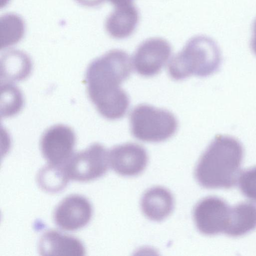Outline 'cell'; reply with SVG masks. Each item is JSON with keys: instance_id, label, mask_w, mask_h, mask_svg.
I'll use <instances>...</instances> for the list:
<instances>
[{"instance_id": "6da1fadb", "label": "cell", "mask_w": 256, "mask_h": 256, "mask_svg": "<svg viewBox=\"0 0 256 256\" xmlns=\"http://www.w3.org/2000/svg\"><path fill=\"white\" fill-rule=\"evenodd\" d=\"M132 72L128 54L121 50H110L88 65L86 82L88 97L104 118H122L130 104L127 93L120 87Z\"/></svg>"}, {"instance_id": "7a4b0ae2", "label": "cell", "mask_w": 256, "mask_h": 256, "mask_svg": "<svg viewBox=\"0 0 256 256\" xmlns=\"http://www.w3.org/2000/svg\"><path fill=\"white\" fill-rule=\"evenodd\" d=\"M244 156L242 144L236 138L216 136L196 166L194 176L203 188H230L238 182Z\"/></svg>"}, {"instance_id": "3957f363", "label": "cell", "mask_w": 256, "mask_h": 256, "mask_svg": "<svg viewBox=\"0 0 256 256\" xmlns=\"http://www.w3.org/2000/svg\"><path fill=\"white\" fill-rule=\"evenodd\" d=\"M221 62V53L216 43L207 36H197L191 38L172 58L168 72L170 77L176 80L192 75L206 77L216 72Z\"/></svg>"}, {"instance_id": "277c9868", "label": "cell", "mask_w": 256, "mask_h": 256, "mask_svg": "<svg viewBox=\"0 0 256 256\" xmlns=\"http://www.w3.org/2000/svg\"><path fill=\"white\" fill-rule=\"evenodd\" d=\"M130 131L136 139L146 142H159L176 132L178 124L170 111L148 104H140L130 115Z\"/></svg>"}, {"instance_id": "5b68a950", "label": "cell", "mask_w": 256, "mask_h": 256, "mask_svg": "<svg viewBox=\"0 0 256 256\" xmlns=\"http://www.w3.org/2000/svg\"><path fill=\"white\" fill-rule=\"evenodd\" d=\"M108 152L101 144L94 143L73 154L64 164L69 179L88 182L102 177L108 168Z\"/></svg>"}, {"instance_id": "8992f818", "label": "cell", "mask_w": 256, "mask_h": 256, "mask_svg": "<svg viewBox=\"0 0 256 256\" xmlns=\"http://www.w3.org/2000/svg\"><path fill=\"white\" fill-rule=\"evenodd\" d=\"M230 210L231 207L221 198L213 196L204 198L194 210L197 229L207 236L224 233L229 224Z\"/></svg>"}, {"instance_id": "52a82bcc", "label": "cell", "mask_w": 256, "mask_h": 256, "mask_svg": "<svg viewBox=\"0 0 256 256\" xmlns=\"http://www.w3.org/2000/svg\"><path fill=\"white\" fill-rule=\"evenodd\" d=\"M172 47L166 40L152 38L139 45L132 57L134 70L146 77L158 74L168 60L172 54Z\"/></svg>"}, {"instance_id": "ba28073f", "label": "cell", "mask_w": 256, "mask_h": 256, "mask_svg": "<svg viewBox=\"0 0 256 256\" xmlns=\"http://www.w3.org/2000/svg\"><path fill=\"white\" fill-rule=\"evenodd\" d=\"M76 138L69 126L58 124L48 128L42 134L40 150L50 164H64L73 154Z\"/></svg>"}, {"instance_id": "9c48e42d", "label": "cell", "mask_w": 256, "mask_h": 256, "mask_svg": "<svg viewBox=\"0 0 256 256\" xmlns=\"http://www.w3.org/2000/svg\"><path fill=\"white\" fill-rule=\"evenodd\" d=\"M92 208L89 200L79 194H72L62 200L53 214L55 224L60 229L74 231L90 222Z\"/></svg>"}, {"instance_id": "30bf717a", "label": "cell", "mask_w": 256, "mask_h": 256, "mask_svg": "<svg viewBox=\"0 0 256 256\" xmlns=\"http://www.w3.org/2000/svg\"><path fill=\"white\" fill-rule=\"evenodd\" d=\"M108 152L112 169L123 176L140 174L144 170L148 162V156L145 148L135 143L114 146Z\"/></svg>"}, {"instance_id": "8fae6325", "label": "cell", "mask_w": 256, "mask_h": 256, "mask_svg": "<svg viewBox=\"0 0 256 256\" xmlns=\"http://www.w3.org/2000/svg\"><path fill=\"white\" fill-rule=\"evenodd\" d=\"M38 248L42 256H84L86 253L84 246L79 239L53 230L42 234Z\"/></svg>"}, {"instance_id": "7c38bea8", "label": "cell", "mask_w": 256, "mask_h": 256, "mask_svg": "<svg viewBox=\"0 0 256 256\" xmlns=\"http://www.w3.org/2000/svg\"><path fill=\"white\" fill-rule=\"evenodd\" d=\"M144 215L149 220L160 222L166 218L174 208V198L170 192L162 186L147 190L140 201Z\"/></svg>"}, {"instance_id": "4fadbf2b", "label": "cell", "mask_w": 256, "mask_h": 256, "mask_svg": "<svg viewBox=\"0 0 256 256\" xmlns=\"http://www.w3.org/2000/svg\"><path fill=\"white\" fill-rule=\"evenodd\" d=\"M138 20V10L132 4L116 7L115 10L108 16L105 28L112 38H125L134 32Z\"/></svg>"}, {"instance_id": "5bb4252c", "label": "cell", "mask_w": 256, "mask_h": 256, "mask_svg": "<svg viewBox=\"0 0 256 256\" xmlns=\"http://www.w3.org/2000/svg\"><path fill=\"white\" fill-rule=\"evenodd\" d=\"M256 228V204L250 202H242L231 207L230 222L225 234L238 237Z\"/></svg>"}, {"instance_id": "9a60e30c", "label": "cell", "mask_w": 256, "mask_h": 256, "mask_svg": "<svg viewBox=\"0 0 256 256\" xmlns=\"http://www.w3.org/2000/svg\"><path fill=\"white\" fill-rule=\"evenodd\" d=\"M31 68L30 58L22 51L12 50L2 56V78L12 81L23 80L29 75Z\"/></svg>"}, {"instance_id": "2e32d148", "label": "cell", "mask_w": 256, "mask_h": 256, "mask_svg": "<svg viewBox=\"0 0 256 256\" xmlns=\"http://www.w3.org/2000/svg\"><path fill=\"white\" fill-rule=\"evenodd\" d=\"M68 180L64 164L49 163L40 170L36 176L38 186L43 191L50 194L62 191Z\"/></svg>"}, {"instance_id": "e0dca14e", "label": "cell", "mask_w": 256, "mask_h": 256, "mask_svg": "<svg viewBox=\"0 0 256 256\" xmlns=\"http://www.w3.org/2000/svg\"><path fill=\"white\" fill-rule=\"evenodd\" d=\"M1 48L17 43L22 38L24 24L22 20L14 14H6L0 18Z\"/></svg>"}, {"instance_id": "ac0fdd59", "label": "cell", "mask_w": 256, "mask_h": 256, "mask_svg": "<svg viewBox=\"0 0 256 256\" xmlns=\"http://www.w3.org/2000/svg\"><path fill=\"white\" fill-rule=\"evenodd\" d=\"M1 89L4 98L1 115L4 117L13 116L22 108L23 100L20 92L14 86L10 84L2 86Z\"/></svg>"}, {"instance_id": "d6986e66", "label": "cell", "mask_w": 256, "mask_h": 256, "mask_svg": "<svg viewBox=\"0 0 256 256\" xmlns=\"http://www.w3.org/2000/svg\"><path fill=\"white\" fill-rule=\"evenodd\" d=\"M238 183L242 193L247 198L256 202V166L241 172Z\"/></svg>"}, {"instance_id": "ffe728a7", "label": "cell", "mask_w": 256, "mask_h": 256, "mask_svg": "<svg viewBox=\"0 0 256 256\" xmlns=\"http://www.w3.org/2000/svg\"><path fill=\"white\" fill-rule=\"evenodd\" d=\"M105 0H75V1L80 5L92 7L100 5Z\"/></svg>"}, {"instance_id": "44dd1931", "label": "cell", "mask_w": 256, "mask_h": 256, "mask_svg": "<svg viewBox=\"0 0 256 256\" xmlns=\"http://www.w3.org/2000/svg\"><path fill=\"white\" fill-rule=\"evenodd\" d=\"M250 47L253 52L256 55V18L253 24V34L250 42Z\"/></svg>"}, {"instance_id": "7402d4cb", "label": "cell", "mask_w": 256, "mask_h": 256, "mask_svg": "<svg viewBox=\"0 0 256 256\" xmlns=\"http://www.w3.org/2000/svg\"><path fill=\"white\" fill-rule=\"evenodd\" d=\"M116 7L132 4L133 0H108Z\"/></svg>"}]
</instances>
